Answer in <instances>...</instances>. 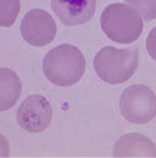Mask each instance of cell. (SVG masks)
<instances>
[{
  "instance_id": "cell-9",
  "label": "cell",
  "mask_w": 156,
  "mask_h": 158,
  "mask_svg": "<svg viewBox=\"0 0 156 158\" xmlns=\"http://www.w3.org/2000/svg\"><path fill=\"white\" fill-rule=\"evenodd\" d=\"M22 84L10 68H0V111H7L18 102Z\"/></svg>"
},
{
  "instance_id": "cell-10",
  "label": "cell",
  "mask_w": 156,
  "mask_h": 158,
  "mask_svg": "<svg viewBox=\"0 0 156 158\" xmlns=\"http://www.w3.org/2000/svg\"><path fill=\"white\" fill-rule=\"evenodd\" d=\"M21 10L19 0H0V27H10Z\"/></svg>"
},
{
  "instance_id": "cell-11",
  "label": "cell",
  "mask_w": 156,
  "mask_h": 158,
  "mask_svg": "<svg viewBox=\"0 0 156 158\" xmlns=\"http://www.w3.org/2000/svg\"><path fill=\"white\" fill-rule=\"evenodd\" d=\"M127 3L133 5L138 14L146 21H152L156 18V0H125Z\"/></svg>"
},
{
  "instance_id": "cell-2",
  "label": "cell",
  "mask_w": 156,
  "mask_h": 158,
  "mask_svg": "<svg viewBox=\"0 0 156 158\" xmlns=\"http://www.w3.org/2000/svg\"><path fill=\"white\" fill-rule=\"evenodd\" d=\"M138 65V50L136 48L116 49L102 48L94 56V71L97 77L109 84L125 83L136 73Z\"/></svg>"
},
{
  "instance_id": "cell-8",
  "label": "cell",
  "mask_w": 156,
  "mask_h": 158,
  "mask_svg": "<svg viewBox=\"0 0 156 158\" xmlns=\"http://www.w3.org/2000/svg\"><path fill=\"white\" fill-rule=\"evenodd\" d=\"M114 157H156V145L140 133H130L116 142Z\"/></svg>"
},
{
  "instance_id": "cell-4",
  "label": "cell",
  "mask_w": 156,
  "mask_h": 158,
  "mask_svg": "<svg viewBox=\"0 0 156 158\" xmlns=\"http://www.w3.org/2000/svg\"><path fill=\"white\" fill-rule=\"evenodd\" d=\"M119 110L124 118L134 124H146L156 115L155 93L143 84L130 86L122 92Z\"/></svg>"
},
{
  "instance_id": "cell-7",
  "label": "cell",
  "mask_w": 156,
  "mask_h": 158,
  "mask_svg": "<svg viewBox=\"0 0 156 158\" xmlns=\"http://www.w3.org/2000/svg\"><path fill=\"white\" fill-rule=\"evenodd\" d=\"M54 14L68 27L82 25L93 18L96 0H52Z\"/></svg>"
},
{
  "instance_id": "cell-12",
  "label": "cell",
  "mask_w": 156,
  "mask_h": 158,
  "mask_svg": "<svg viewBox=\"0 0 156 158\" xmlns=\"http://www.w3.org/2000/svg\"><path fill=\"white\" fill-rule=\"evenodd\" d=\"M146 49H147L149 55L152 56V59L156 61V27L150 30L149 35L146 39Z\"/></svg>"
},
{
  "instance_id": "cell-3",
  "label": "cell",
  "mask_w": 156,
  "mask_h": 158,
  "mask_svg": "<svg viewBox=\"0 0 156 158\" xmlns=\"http://www.w3.org/2000/svg\"><path fill=\"white\" fill-rule=\"evenodd\" d=\"M100 25L110 40L121 44L136 41L143 31L142 15L125 3H112L105 7Z\"/></svg>"
},
{
  "instance_id": "cell-1",
  "label": "cell",
  "mask_w": 156,
  "mask_h": 158,
  "mask_svg": "<svg viewBox=\"0 0 156 158\" xmlns=\"http://www.w3.org/2000/svg\"><path fill=\"white\" fill-rule=\"evenodd\" d=\"M43 71L49 81L61 87H68L78 83L82 77L86 59L78 48L72 44H59L44 56Z\"/></svg>"
},
{
  "instance_id": "cell-13",
  "label": "cell",
  "mask_w": 156,
  "mask_h": 158,
  "mask_svg": "<svg viewBox=\"0 0 156 158\" xmlns=\"http://www.w3.org/2000/svg\"><path fill=\"white\" fill-rule=\"evenodd\" d=\"M10 154H9V142H7V139L0 133V157H9Z\"/></svg>"
},
{
  "instance_id": "cell-6",
  "label": "cell",
  "mask_w": 156,
  "mask_h": 158,
  "mask_svg": "<svg viewBox=\"0 0 156 158\" xmlns=\"http://www.w3.org/2000/svg\"><path fill=\"white\" fill-rule=\"evenodd\" d=\"M21 34L31 46H46L56 35V22L43 9H31L21 22Z\"/></svg>"
},
{
  "instance_id": "cell-5",
  "label": "cell",
  "mask_w": 156,
  "mask_h": 158,
  "mask_svg": "<svg viewBox=\"0 0 156 158\" xmlns=\"http://www.w3.org/2000/svg\"><path fill=\"white\" fill-rule=\"evenodd\" d=\"M16 117L18 124L24 130L30 133H40L50 126L53 110L47 98L41 95H31L19 105Z\"/></svg>"
}]
</instances>
